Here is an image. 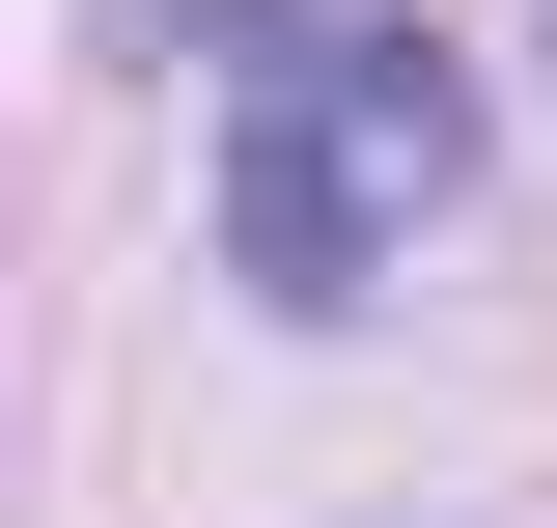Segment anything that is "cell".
I'll return each instance as SVG.
<instances>
[{
	"instance_id": "obj_1",
	"label": "cell",
	"mask_w": 557,
	"mask_h": 528,
	"mask_svg": "<svg viewBox=\"0 0 557 528\" xmlns=\"http://www.w3.org/2000/svg\"><path fill=\"white\" fill-rule=\"evenodd\" d=\"M446 196H474V84L418 28H362V0L223 28V251H251V306H362Z\"/></svg>"
}]
</instances>
